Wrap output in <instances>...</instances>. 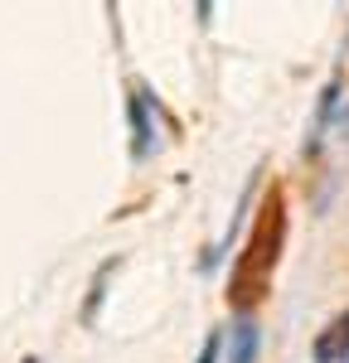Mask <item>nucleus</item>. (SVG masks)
<instances>
[{
  "label": "nucleus",
  "mask_w": 349,
  "mask_h": 363,
  "mask_svg": "<svg viewBox=\"0 0 349 363\" xmlns=\"http://www.w3.org/2000/svg\"><path fill=\"white\" fill-rule=\"evenodd\" d=\"M311 359H316V363H345L349 359V310H340V315L316 335Z\"/></svg>",
  "instance_id": "nucleus-3"
},
{
  "label": "nucleus",
  "mask_w": 349,
  "mask_h": 363,
  "mask_svg": "<svg viewBox=\"0 0 349 363\" xmlns=\"http://www.w3.org/2000/svg\"><path fill=\"white\" fill-rule=\"evenodd\" d=\"M345 363H349V359H345Z\"/></svg>",
  "instance_id": "nucleus-8"
},
{
  "label": "nucleus",
  "mask_w": 349,
  "mask_h": 363,
  "mask_svg": "<svg viewBox=\"0 0 349 363\" xmlns=\"http://www.w3.org/2000/svg\"><path fill=\"white\" fill-rule=\"evenodd\" d=\"M282 247H287V189H267L257 218H253V233L238 252V267L228 277V306L233 310H253L262 306L267 286L277 277V262H282Z\"/></svg>",
  "instance_id": "nucleus-1"
},
{
  "label": "nucleus",
  "mask_w": 349,
  "mask_h": 363,
  "mask_svg": "<svg viewBox=\"0 0 349 363\" xmlns=\"http://www.w3.org/2000/svg\"><path fill=\"white\" fill-rule=\"evenodd\" d=\"M257 349H262V335L253 320H238L228 330V363H257Z\"/></svg>",
  "instance_id": "nucleus-4"
},
{
  "label": "nucleus",
  "mask_w": 349,
  "mask_h": 363,
  "mask_svg": "<svg viewBox=\"0 0 349 363\" xmlns=\"http://www.w3.org/2000/svg\"><path fill=\"white\" fill-rule=\"evenodd\" d=\"M25 363H39V359H25Z\"/></svg>",
  "instance_id": "nucleus-7"
},
{
  "label": "nucleus",
  "mask_w": 349,
  "mask_h": 363,
  "mask_svg": "<svg viewBox=\"0 0 349 363\" xmlns=\"http://www.w3.org/2000/svg\"><path fill=\"white\" fill-rule=\"evenodd\" d=\"M218 349H223V335L214 330V335L204 339V349H199V359H194V363H218Z\"/></svg>",
  "instance_id": "nucleus-6"
},
{
  "label": "nucleus",
  "mask_w": 349,
  "mask_h": 363,
  "mask_svg": "<svg viewBox=\"0 0 349 363\" xmlns=\"http://www.w3.org/2000/svg\"><path fill=\"white\" fill-rule=\"evenodd\" d=\"M116 267H121V257H112L107 267H97V277H92V291H87V306H83V325H92V320H97V306H102V296H107V281H112Z\"/></svg>",
  "instance_id": "nucleus-5"
},
{
  "label": "nucleus",
  "mask_w": 349,
  "mask_h": 363,
  "mask_svg": "<svg viewBox=\"0 0 349 363\" xmlns=\"http://www.w3.org/2000/svg\"><path fill=\"white\" fill-rule=\"evenodd\" d=\"M150 112H155V97H150L145 87H131V97H126V116H131V155H136V160H150L155 145H160Z\"/></svg>",
  "instance_id": "nucleus-2"
}]
</instances>
